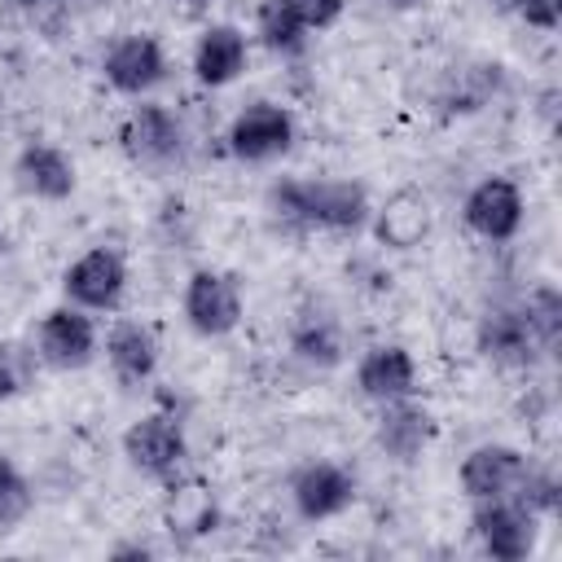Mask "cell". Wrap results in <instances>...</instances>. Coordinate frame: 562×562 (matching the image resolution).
Wrapping results in <instances>:
<instances>
[{
    "label": "cell",
    "mask_w": 562,
    "mask_h": 562,
    "mask_svg": "<svg viewBox=\"0 0 562 562\" xmlns=\"http://www.w3.org/2000/svg\"><path fill=\"white\" fill-rule=\"evenodd\" d=\"M268 211L299 228L325 233H356L369 224L373 206L360 180L342 176H307V180H277L268 189Z\"/></svg>",
    "instance_id": "6da1fadb"
},
{
    "label": "cell",
    "mask_w": 562,
    "mask_h": 562,
    "mask_svg": "<svg viewBox=\"0 0 562 562\" xmlns=\"http://www.w3.org/2000/svg\"><path fill=\"white\" fill-rule=\"evenodd\" d=\"M123 457L132 470H140L145 479L154 483H176L180 470H184V457H189V443H184V430L171 413H145L140 422L127 426L123 435Z\"/></svg>",
    "instance_id": "7a4b0ae2"
},
{
    "label": "cell",
    "mask_w": 562,
    "mask_h": 562,
    "mask_svg": "<svg viewBox=\"0 0 562 562\" xmlns=\"http://www.w3.org/2000/svg\"><path fill=\"white\" fill-rule=\"evenodd\" d=\"M180 312L189 321L193 334L202 338H224L237 329L241 321V281L233 272H215V268H198L184 281L180 294Z\"/></svg>",
    "instance_id": "3957f363"
},
{
    "label": "cell",
    "mask_w": 562,
    "mask_h": 562,
    "mask_svg": "<svg viewBox=\"0 0 562 562\" xmlns=\"http://www.w3.org/2000/svg\"><path fill=\"white\" fill-rule=\"evenodd\" d=\"M61 290L83 312H114L127 290V259L114 246H92L61 272Z\"/></svg>",
    "instance_id": "277c9868"
},
{
    "label": "cell",
    "mask_w": 562,
    "mask_h": 562,
    "mask_svg": "<svg viewBox=\"0 0 562 562\" xmlns=\"http://www.w3.org/2000/svg\"><path fill=\"white\" fill-rule=\"evenodd\" d=\"M224 140L237 162H272L294 145V114L277 101H250L237 110Z\"/></svg>",
    "instance_id": "5b68a950"
},
{
    "label": "cell",
    "mask_w": 562,
    "mask_h": 562,
    "mask_svg": "<svg viewBox=\"0 0 562 562\" xmlns=\"http://www.w3.org/2000/svg\"><path fill=\"white\" fill-rule=\"evenodd\" d=\"M101 70H105V83L114 92L145 97V92H154L167 79V53H162V44L149 31H127V35H119L105 48Z\"/></svg>",
    "instance_id": "8992f818"
},
{
    "label": "cell",
    "mask_w": 562,
    "mask_h": 562,
    "mask_svg": "<svg viewBox=\"0 0 562 562\" xmlns=\"http://www.w3.org/2000/svg\"><path fill=\"white\" fill-rule=\"evenodd\" d=\"M474 536L483 544L487 558L496 562H518L536 549V522L540 514H531L518 496L509 501H474Z\"/></svg>",
    "instance_id": "52a82bcc"
},
{
    "label": "cell",
    "mask_w": 562,
    "mask_h": 562,
    "mask_svg": "<svg viewBox=\"0 0 562 562\" xmlns=\"http://www.w3.org/2000/svg\"><path fill=\"white\" fill-rule=\"evenodd\" d=\"M531 461L509 443H479L461 461V492L470 501H509L522 492Z\"/></svg>",
    "instance_id": "ba28073f"
},
{
    "label": "cell",
    "mask_w": 562,
    "mask_h": 562,
    "mask_svg": "<svg viewBox=\"0 0 562 562\" xmlns=\"http://www.w3.org/2000/svg\"><path fill=\"white\" fill-rule=\"evenodd\" d=\"M290 501L303 522H325V518H338L342 509H351L356 479L338 461H307L290 479Z\"/></svg>",
    "instance_id": "9c48e42d"
},
{
    "label": "cell",
    "mask_w": 562,
    "mask_h": 562,
    "mask_svg": "<svg viewBox=\"0 0 562 562\" xmlns=\"http://www.w3.org/2000/svg\"><path fill=\"white\" fill-rule=\"evenodd\" d=\"M119 140L127 158L145 167H167V162H180L184 154V127L167 105H132Z\"/></svg>",
    "instance_id": "30bf717a"
},
{
    "label": "cell",
    "mask_w": 562,
    "mask_h": 562,
    "mask_svg": "<svg viewBox=\"0 0 562 562\" xmlns=\"http://www.w3.org/2000/svg\"><path fill=\"white\" fill-rule=\"evenodd\" d=\"M461 215H465V228L479 233L483 241H509L522 228V193L505 176H483L465 193Z\"/></svg>",
    "instance_id": "8fae6325"
},
{
    "label": "cell",
    "mask_w": 562,
    "mask_h": 562,
    "mask_svg": "<svg viewBox=\"0 0 562 562\" xmlns=\"http://www.w3.org/2000/svg\"><path fill=\"white\" fill-rule=\"evenodd\" d=\"M35 347H40V360L53 364V369H83L92 356H97V325L83 307L66 303V307H53L44 321H40V334H35Z\"/></svg>",
    "instance_id": "7c38bea8"
},
{
    "label": "cell",
    "mask_w": 562,
    "mask_h": 562,
    "mask_svg": "<svg viewBox=\"0 0 562 562\" xmlns=\"http://www.w3.org/2000/svg\"><path fill=\"white\" fill-rule=\"evenodd\" d=\"M356 386L378 404L417 395V364L400 342H378L356 360Z\"/></svg>",
    "instance_id": "4fadbf2b"
},
{
    "label": "cell",
    "mask_w": 562,
    "mask_h": 562,
    "mask_svg": "<svg viewBox=\"0 0 562 562\" xmlns=\"http://www.w3.org/2000/svg\"><path fill=\"white\" fill-rule=\"evenodd\" d=\"M430 439H435V417H430L413 395L382 404V417H378V448H382L391 461H400V465L417 461V457L430 448Z\"/></svg>",
    "instance_id": "5bb4252c"
},
{
    "label": "cell",
    "mask_w": 562,
    "mask_h": 562,
    "mask_svg": "<svg viewBox=\"0 0 562 562\" xmlns=\"http://www.w3.org/2000/svg\"><path fill=\"white\" fill-rule=\"evenodd\" d=\"M13 176H18V189L40 198V202H66L75 193V162H70V154L57 149V145H44V140H31L18 154Z\"/></svg>",
    "instance_id": "9a60e30c"
},
{
    "label": "cell",
    "mask_w": 562,
    "mask_h": 562,
    "mask_svg": "<svg viewBox=\"0 0 562 562\" xmlns=\"http://www.w3.org/2000/svg\"><path fill=\"white\" fill-rule=\"evenodd\" d=\"M479 351L496 364H527L536 356H544L522 303L518 307H492L483 321H479Z\"/></svg>",
    "instance_id": "2e32d148"
},
{
    "label": "cell",
    "mask_w": 562,
    "mask_h": 562,
    "mask_svg": "<svg viewBox=\"0 0 562 562\" xmlns=\"http://www.w3.org/2000/svg\"><path fill=\"white\" fill-rule=\"evenodd\" d=\"M246 31L233 22H215L193 44V75L206 88H224L246 70Z\"/></svg>",
    "instance_id": "e0dca14e"
},
{
    "label": "cell",
    "mask_w": 562,
    "mask_h": 562,
    "mask_svg": "<svg viewBox=\"0 0 562 562\" xmlns=\"http://www.w3.org/2000/svg\"><path fill=\"white\" fill-rule=\"evenodd\" d=\"M105 360H110V373L123 382V386H140L154 378L158 369V338L149 325L140 321H119L105 338Z\"/></svg>",
    "instance_id": "ac0fdd59"
},
{
    "label": "cell",
    "mask_w": 562,
    "mask_h": 562,
    "mask_svg": "<svg viewBox=\"0 0 562 562\" xmlns=\"http://www.w3.org/2000/svg\"><path fill=\"white\" fill-rule=\"evenodd\" d=\"M373 233L382 246L391 250H413L426 233H430V202L417 189H400L391 193L378 211H373Z\"/></svg>",
    "instance_id": "d6986e66"
},
{
    "label": "cell",
    "mask_w": 562,
    "mask_h": 562,
    "mask_svg": "<svg viewBox=\"0 0 562 562\" xmlns=\"http://www.w3.org/2000/svg\"><path fill=\"white\" fill-rule=\"evenodd\" d=\"M255 31H259V40H263L272 53H281V57H294V53H303V44H307V26H303L294 0H259V9H255Z\"/></svg>",
    "instance_id": "ffe728a7"
},
{
    "label": "cell",
    "mask_w": 562,
    "mask_h": 562,
    "mask_svg": "<svg viewBox=\"0 0 562 562\" xmlns=\"http://www.w3.org/2000/svg\"><path fill=\"white\" fill-rule=\"evenodd\" d=\"M290 342H294V351H299L307 364H316V369H334V364L342 360V334H338L334 316H325V312H303V316L294 321Z\"/></svg>",
    "instance_id": "44dd1931"
},
{
    "label": "cell",
    "mask_w": 562,
    "mask_h": 562,
    "mask_svg": "<svg viewBox=\"0 0 562 562\" xmlns=\"http://www.w3.org/2000/svg\"><path fill=\"white\" fill-rule=\"evenodd\" d=\"M522 312H527V321H531V329H536V338H540V347L549 356L558 347V329H562V299H558V290L553 285H536L527 294Z\"/></svg>",
    "instance_id": "7402d4cb"
},
{
    "label": "cell",
    "mask_w": 562,
    "mask_h": 562,
    "mask_svg": "<svg viewBox=\"0 0 562 562\" xmlns=\"http://www.w3.org/2000/svg\"><path fill=\"white\" fill-rule=\"evenodd\" d=\"M35 360H40V351H26L22 342H0V400H13L22 391H31Z\"/></svg>",
    "instance_id": "603a6c76"
},
{
    "label": "cell",
    "mask_w": 562,
    "mask_h": 562,
    "mask_svg": "<svg viewBox=\"0 0 562 562\" xmlns=\"http://www.w3.org/2000/svg\"><path fill=\"white\" fill-rule=\"evenodd\" d=\"M31 505H35L31 483H26L13 465H4V470H0V531H13V527L31 514Z\"/></svg>",
    "instance_id": "cb8c5ba5"
},
{
    "label": "cell",
    "mask_w": 562,
    "mask_h": 562,
    "mask_svg": "<svg viewBox=\"0 0 562 562\" xmlns=\"http://www.w3.org/2000/svg\"><path fill=\"white\" fill-rule=\"evenodd\" d=\"M294 9L307 31H329L342 18V0H294Z\"/></svg>",
    "instance_id": "d4e9b609"
},
{
    "label": "cell",
    "mask_w": 562,
    "mask_h": 562,
    "mask_svg": "<svg viewBox=\"0 0 562 562\" xmlns=\"http://www.w3.org/2000/svg\"><path fill=\"white\" fill-rule=\"evenodd\" d=\"M505 4L518 9L531 26H544V31L558 26V0H505Z\"/></svg>",
    "instance_id": "484cf974"
},
{
    "label": "cell",
    "mask_w": 562,
    "mask_h": 562,
    "mask_svg": "<svg viewBox=\"0 0 562 562\" xmlns=\"http://www.w3.org/2000/svg\"><path fill=\"white\" fill-rule=\"evenodd\" d=\"M378 4H386V9H413L417 0H378Z\"/></svg>",
    "instance_id": "4316f807"
},
{
    "label": "cell",
    "mask_w": 562,
    "mask_h": 562,
    "mask_svg": "<svg viewBox=\"0 0 562 562\" xmlns=\"http://www.w3.org/2000/svg\"><path fill=\"white\" fill-rule=\"evenodd\" d=\"M22 9H35V4H48V0H18Z\"/></svg>",
    "instance_id": "83f0119b"
},
{
    "label": "cell",
    "mask_w": 562,
    "mask_h": 562,
    "mask_svg": "<svg viewBox=\"0 0 562 562\" xmlns=\"http://www.w3.org/2000/svg\"><path fill=\"white\" fill-rule=\"evenodd\" d=\"M189 9H202V4H215V0H184Z\"/></svg>",
    "instance_id": "f1b7e54d"
},
{
    "label": "cell",
    "mask_w": 562,
    "mask_h": 562,
    "mask_svg": "<svg viewBox=\"0 0 562 562\" xmlns=\"http://www.w3.org/2000/svg\"><path fill=\"white\" fill-rule=\"evenodd\" d=\"M4 465H9V461H4V457H0V470H4Z\"/></svg>",
    "instance_id": "f546056e"
}]
</instances>
